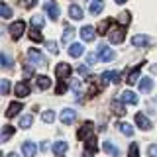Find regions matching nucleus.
Masks as SVG:
<instances>
[{
    "label": "nucleus",
    "instance_id": "f257e3e1",
    "mask_svg": "<svg viewBox=\"0 0 157 157\" xmlns=\"http://www.w3.org/2000/svg\"><path fill=\"white\" fill-rule=\"evenodd\" d=\"M28 57H29V61L33 63V65H37V67H43V65H47V61H45V57L41 55V53L37 51V49H28Z\"/></svg>",
    "mask_w": 157,
    "mask_h": 157
},
{
    "label": "nucleus",
    "instance_id": "f03ea898",
    "mask_svg": "<svg viewBox=\"0 0 157 157\" xmlns=\"http://www.w3.org/2000/svg\"><path fill=\"white\" fill-rule=\"evenodd\" d=\"M61 124L63 126H71L73 122L77 120V112L73 110V108H65V110H61Z\"/></svg>",
    "mask_w": 157,
    "mask_h": 157
},
{
    "label": "nucleus",
    "instance_id": "7ed1b4c3",
    "mask_svg": "<svg viewBox=\"0 0 157 157\" xmlns=\"http://www.w3.org/2000/svg\"><path fill=\"white\" fill-rule=\"evenodd\" d=\"M108 37H110V43H122L124 37H126L124 28H112L110 32H108Z\"/></svg>",
    "mask_w": 157,
    "mask_h": 157
},
{
    "label": "nucleus",
    "instance_id": "20e7f679",
    "mask_svg": "<svg viewBox=\"0 0 157 157\" xmlns=\"http://www.w3.org/2000/svg\"><path fill=\"white\" fill-rule=\"evenodd\" d=\"M92 134H94V124H92V122H86L85 126L81 128V130H78V140H82V141H86L88 137H92Z\"/></svg>",
    "mask_w": 157,
    "mask_h": 157
},
{
    "label": "nucleus",
    "instance_id": "39448f33",
    "mask_svg": "<svg viewBox=\"0 0 157 157\" xmlns=\"http://www.w3.org/2000/svg\"><path fill=\"white\" fill-rule=\"evenodd\" d=\"M22 153H24V157H36V153H37V145L33 144L32 140L24 141V144H22Z\"/></svg>",
    "mask_w": 157,
    "mask_h": 157
},
{
    "label": "nucleus",
    "instance_id": "423d86ee",
    "mask_svg": "<svg viewBox=\"0 0 157 157\" xmlns=\"http://www.w3.org/2000/svg\"><path fill=\"white\" fill-rule=\"evenodd\" d=\"M43 8H45V12H47V16H49V18H51V20H53V22H55V20L59 18V6H57V4H55V2H53V0H47V2H45V6H43Z\"/></svg>",
    "mask_w": 157,
    "mask_h": 157
},
{
    "label": "nucleus",
    "instance_id": "0eeeda50",
    "mask_svg": "<svg viewBox=\"0 0 157 157\" xmlns=\"http://www.w3.org/2000/svg\"><path fill=\"white\" fill-rule=\"evenodd\" d=\"M108 82L118 85V82H120V73H118V71H106V73H102V85H108Z\"/></svg>",
    "mask_w": 157,
    "mask_h": 157
},
{
    "label": "nucleus",
    "instance_id": "6e6552de",
    "mask_svg": "<svg viewBox=\"0 0 157 157\" xmlns=\"http://www.w3.org/2000/svg\"><path fill=\"white\" fill-rule=\"evenodd\" d=\"M24 28H26V24H24L22 20L14 22L12 26H10V33H12V37L14 39H20V37H22V33H24Z\"/></svg>",
    "mask_w": 157,
    "mask_h": 157
},
{
    "label": "nucleus",
    "instance_id": "1a4fd4ad",
    "mask_svg": "<svg viewBox=\"0 0 157 157\" xmlns=\"http://www.w3.org/2000/svg\"><path fill=\"white\" fill-rule=\"evenodd\" d=\"M55 73L59 78H69V75H71V67H69V63H59V65L55 67Z\"/></svg>",
    "mask_w": 157,
    "mask_h": 157
},
{
    "label": "nucleus",
    "instance_id": "9d476101",
    "mask_svg": "<svg viewBox=\"0 0 157 157\" xmlns=\"http://www.w3.org/2000/svg\"><path fill=\"white\" fill-rule=\"evenodd\" d=\"M98 51H100V59L104 63H110L112 59H114V51H112L110 47H106V45H100L98 47Z\"/></svg>",
    "mask_w": 157,
    "mask_h": 157
},
{
    "label": "nucleus",
    "instance_id": "9b49d317",
    "mask_svg": "<svg viewBox=\"0 0 157 157\" xmlns=\"http://www.w3.org/2000/svg\"><path fill=\"white\" fill-rule=\"evenodd\" d=\"M120 100L124 102V104H137V96L132 90H124L120 94Z\"/></svg>",
    "mask_w": 157,
    "mask_h": 157
},
{
    "label": "nucleus",
    "instance_id": "f8f14e48",
    "mask_svg": "<svg viewBox=\"0 0 157 157\" xmlns=\"http://www.w3.org/2000/svg\"><path fill=\"white\" fill-rule=\"evenodd\" d=\"M136 124L140 126L141 130H149V128H151V122H149V118H147L145 114H141V112H140V114H136Z\"/></svg>",
    "mask_w": 157,
    "mask_h": 157
},
{
    "label": "nucleus",
    "instance_id": "ddd939ff",
    "mask_svg": "<svg viewBox=\"0 0 157 157\" xmlns=\"http://www.w3.org/2000/svg\"><path fill=\"white\" fill-rule=\"evenodd\" d=\"M53 153L55 157H63L67 153V141H55L53 144Z\"/></svg>",
    "mask_w": 157,
    "mask_h": 157
},
{
    "label": "nucleus",
    "instance_id": "4468645a",
    "mask_svg": "<svg viewBox=\"0 0 157 157\" xmlns=\"http://www.w3.org/2000/svg\"><path fill=\"white\" fill-rule=\"evenodd\" d=\"M102 149H104V153L112 155V157H120V149L112 144V141H104V145H102Z\"/></svg>",
    "mask_w": 157,
    "mask_h": 157
},
{
    "label": "nucleus",
    "instance_id": "2eb2a0df",
    "mask_svg": "<svg viewBox=\"0 0 157 157\" xmlns=\"http://www.w3.org/2000/svg\"><path fill=\"white\" fill-rule=\"evenodd\" d=\"M69 55H71V57L85 55V45H82V43H73V45L69 47Z\"/></svg>",
    "mask_w": 157,
    "mask_h": 157
},
{
    "label": "nucleus",
    "instance_id": "dca6fc26",
    "mask_svg": "<svg viewBox=\"0 0 157 157\" xmlns=\"http://www.w3.org/2000/svg\"><path fill=\"white\" fill-rule=\"evenodd\" d=\"M14 90H16V96L20 98H26L29 94V86H28V82H18L16 86H14Z\"/></svg>",
    "mask_w": 157,
    "mask_h": 157
},
{
    "label": "nucleus",
    "instance_id": "f3484780",
    "mask_svg": "<svg viewBox=\"0 0 157 157\" xmlns=\"http://www.w3.org/2000/svg\"><path fill=\"white\" fill-rule=\"evenodd\" d=\"M22 102H12V104L8 106V110H6V118H14L16 114H20V110H22Z\"/></svg>",
    "mask_w": 157,
    "mask_h": 157
},
{
    "label": "nucleus",
    "instance_id": "a211bd4d",
    "mask_svg": "<svg viewBox=\"0 0 157 157\" xmlns=\"http://www.w3.org/2000/svg\"><path fill=\"white\" fill-rule=\"evenodd\" d=\"M92 16H96V14H100L102 10H104V0H94V2H90V6H88Z\"/></svg>",
    "mask_w": 157,
    "mask_h": 157
},
{
    "label": "nucleus",
    "instance_id": "6ab92c4d",
    "mask_svg": "<svg viewBox=\"0 0 157 157\" xmlns=\"http://www.w3.org/2000/svg\"><path fill=\"white\" fill-rule=\"evenodd\" d=\"M151 88H153V78H151V77H144L140 81V90L141 92H149Z\"/></svg>",
    "mask_w": 157,
    "mask_h": 157
},
{
    "label": "nucleus",
    "instance_id": "aec40b11",
    "mask_svg": "<svg viewBox=\"0 0 157 157\" xmlns=\"http://www.w3.org/2000/svg\"><path fill=\"white\" fill-rule=\"evenodd\" d=\"M81 37L85 39V41H92V39H94V28H92V26H85L81 29Z\"/></svg>",
    "mask_w": 157,
    "mask_h": 157
},
{
    "label": "nucleus",
    "instance_id": "412c9836",
    "mask_svg": "<svg viewBox=\"0 0 157 157\" xmlns=\"http://www.w3.org/2000/svg\"><path fill=\"white\" fill-rule=\"evenodd\" d=\"M132 43L136 47H145V45H149V37L147 36H134L132 37Z\"/></svg>",
    "mask_w": 157,
    "mask_h": 157
},
{
    "label": "nucleus",
    "instance_id": "4be33fe9",
    "mask_svg": "<svg viewBox=\"0 0 157 157\" xmlns=\"http://www.w3.org/2000/svg\"><path fill=\"white\" fill-rule=\"evenodd\" d=\"M12 134H14V128L10 126V124H6V126L2 128V136H0V141H2V144H6L10 137H12Z\"/></svg>",
    "mask_w": 157,
    "mask_h": 157
},
{
    "label": "nucleus",
    "instance_id": "5701e85b",
    "mask_svg": "<svg viewBox=\"0 0 157 157\" xmlns=\"http://www.w3.org/2000/svg\"><path fill=\"white\" fill-rule=\"evenodd\" d=\"M69 16L73 20H82V8L77 6V4H73V6L69 8Z\"/></svg>",
    "mask_w": 157,
    "mask_h": 157
},
{
    "label": "nucleus",
    "instance_id": "b1692460",
    "mask_svg": "<svg viewBox=\"0 0 157 157\" xmlns=\"http://www.w3.org/2000/svg\"><path fill=\"white\" fill-rule=\"evenodd\" d=\"M110 108L114 110V114H118V116L126 114V108H124V104H122V100H120V102H118V100H112V102H110Z\"/></svg>",
    "mask_w": 157,
    "mask_h": 157
},
{
    "label": "nucleus",
    "instance_id": "393cba45",
    "mask_svg": "<svg viewBox=\"0 0 157 157\" xmlns=\"http://www.w3.org/2000/svg\"><path fill=\"white\" fill-rule=\"evenodd\" d=\"M37 86L41 88V90H47V88L51 86V78H49L47 75H41V77H37Z\"/></svg>",
    "mask_w": 157,
    "mask_h": 157
},
{
    "label": "nucleus",
    "instance_id": "a878e982",
    "mask_svg": "<svg viewBox=\"0 0 157 157\" xmlns=\"http://www.w3.org/2000/svg\"><path fill=\"white\" fill-rule=\"evenodd\" d=\"M32 124H33V116H32V114H26V116H22V120H20V128L28 130V128H32Z\"/></svg>",
    "mask_w": 157,
    "mask_h": 157
},
{
    "label": "nucleus",
    "instance_id": "bb28decb",
    "mask_svg": "<svg viewBox=\"0 0 157 157\" xmlns=\"http://www.w3.org/2000/svg\"><path fill=\"white\" fill-rule=\"evenodd\" d=\"M118 128H120V132H122L124 136H134V128L128 124V122H120V124H118Z\"/></svg>",
    "mask_w": 157,
    "mask_h": 157
},
{
    "label": "nucleus",
    "instance_id": "cd10ccee",
    "mask_svg": "<svg viewBox=\"0 0 157 157\" xmlns=\"http://www.w3.org/2000/svg\"><path fill=\"white\" fill-rule=\"evenodd\" d=\"M73 36H75V29H73L71 26H65V33H63V43H69L73 39Z\"/></svg>",
    "mask_w": 157,
    "mask_h": 157
},
{
    "label": "nucleus",
    "instance_id": "c85d7f7f",
    "mask_svg": "<svg viewBox=\"0 0 157 157\" xmlns=\"http://www.w3.org/2000/svg\"><path fill=\"white\" fill-rule=\"evenodd\" d=\"M140 69L141 67H136L134 71L130 73V77H128V82H130V85H136V82H137V78H140Z\"/></svg>",
    "mask_w": 157,
    "mask_h": 157
},
{
    "label": "nucleus",
    "instance_id": "c756f323",
    "mask_svg": "<svg viewBox=\"0 0 157 157\" xmlns=\"http://www.w3.org/2000/svg\"><path fill=\"white\" fill-rule=\"evenodd\" d=\"M0 12H2V18H4V20L12 18V8H10L6 2H2V6H0Z\"/></svg>",
    "mask_w": 157,
    "mask_h": 157
},
{
    "label": "nucleus",
    "instance_id": "7c9ffc66",
    "mask_svg": "<svg viewBox=\"0 0 157 157\" xmlns=\"http://www.w3.org/2000/svg\"><path fill=\"white\" fill-rule=\"evenodd\" d=\"M29 39H32V41H36V43H39V41H43V36L39 33L37 28H33L32 32H29Z\"/></svg>",
    "mask_w": 157,
    "mask_h": 157
},
{
    "label": "nucleus",
    "instance_id": "2f4dec72",
    "mask_svg": "<svg viewBox=\"0 0 157 157\" xmlns=\"http://www.w3.org/2000/svg\"><path fill=\"white\" fill-rule=\"evenodd\" d=\"M41 120L45 122V124H51V122L55 120V114H53V110H45V112L41 114Z\"/></svg>",
    "mask_w": 157,
    "mask_h": 157
},
{
    "label": "nucleus",
    "instance_id": "473e14b6",
    "mask_svg": "<svg viewBox=\"0 0 157 157\" xmlns=\"http://www.w3.org/2000/svg\"><path fill=\"white\" fill-rule=\"evenodd\" d=\"M67 90V85H65V78H59L57 86H55V94H65Z\"/></svg>",
    "mask_w": 157,
    "mask_h": 157
},
{
    "label": "nucleus",
    "instance_id": "72a5a7b5",
    "mask_svg": "<svg viewBox=\"0 0 157 157\" xmlns=\"http://www.w3.org/2000/svg\"><path fill=\"white\" fill-rule=\"evenodd\" d=\"M108 26H110V20H102V22L98 24V33H100V36L108 33Z\"/></svg>",
    "mask_w": 157,
    "mask_h": 157
},
{
    "label": "nucleus",
    "instance_id": "f704fd0d",
    "mask_svg": "<svg viewBox=\"0 0 157 157\" xmlns=\"http://www.w3.org/2000/svg\"><path fill=\"white\" fill-rule=\"evenodd\" d=\"M33 73H36V69H33L32 65H24V78L33 77Z\"/></svg>",
    "mask_w": 157,
    "mask_h": 157
},
{
    "label": "nucleus",
    "instance_id": "c9c22d12",
    "mask_svg": "<svg viewBox=\"0 0 157 157\" xmlns=\"http://www.w3.org/2000/svg\"><path fill=\"white\" fill-rule=\"evenodd\" d=\"M0 90H2V94H8V90H10V81H8V78H2V82H0Z\"/></svg>",
    "mask_w": 157,
    "mask_h": 157
},
{
    "label": "nucleus",
    "instance_id": "e433bc0d",
    "mask_svg": "<svg viewBox=\"0 0 157 157\" xmlns=\"http://www.w3.org/2000/svg\"><path fill=\"white\" fill-rule=\"evenodd\" d=\"M118 22H120V24H126V26H128V24H130V12H122L120 16H118Z\"/></svg>",
    "mask_w": 157,
    "mask_h": 157
},
{
    "label": "nucleus",
    "instance_id": "4c0bfd02",
    "mask_svg": "<svg viewBox=\"0 0 157 157\" xmlns=\"http://www.w3.org/2000/svg\"><path fill=\"white\" fill-rule=\"evenodd\" d=\"M47 49H49V53H53V55H57V53H59V47H57L55 41H47Z\"/></svg>",
    "mask_w": 157,
    "mask_h": 157
},
{
    "label": "nucleus",
    "instance_id": "58836bf2",
    "mask_svg": "<svg viewBox=\"0 0 157 157\" xmlns=\"http://www.w3.org/2000/svg\"><path fill=\"white\" fill-rule=\"evenodd\" d=\"M0 59H2V67H4V69H10V67H12V61L8 59L6 53H2V57H0Z\"/></svg>",
    "mask_w": 157,
    "mask_h": 157
},
{
    "label": "nucleus",
    "instance_id": "ea45409f",
    "mask_svg": "<svg viewBox=\"0 0 157 157\" xmlns=\"http://www.w3.org/2000/svg\"><path fill=\"white\" fill-rule=\"evenodd\" d=\"M86 147H90V149H98V145H96V140H94V136H92V137H88V140H86Z\"/></svg>",
    "mask_w": 157,
    "mask_h": 157
},
{
    "label": "nucleus",
    "instance_id": "a19ab883",
    "mask_svg": "<svg viewBox=\"0 0 157 157\" xmlns=\"http://www.w3.org/2000/svg\"><path fill=\"white\" fill-rule=\"evenodd\" d=\"M32 24H33L36 28H41V26H43V18H41V16H33V18H32Z\"/></svg>",
    "mask_w": 157,
    "mask_h": 157
},
{
    "label": "nucleus",
    "instance_id": "79ce46f5",
    "mask_svg": "<svg viewBox=\"0 0 157 157\" xmlns=\"http://www.w3.org/2000/svg\"><path fill=\"white\" fill-rule=\"evenodd\" d=\"M36 4H37V0H24L22 6H24V8H33Z\"/></svg>",
    "mask_w": 157,
    "mask_h": 157
},
{
    "label": "nucleus",
    "instance_id": "37998d69",
    "mask_svg": "<svg viewBox=\"0 0 157 157\" xmlns=\"http://www.w3.org/2000/svg\"><path fill=\"white\" fill-rule=\"evenodd\" d=\"M137 153H140L137 151V144H132L130 145V157H137Z\"/></svg>",
    "mask_w": 157,
    "mask_h": 157
},
{
    "label": "nucleus",
    "instance_id": "c03bdc74",
    "mask_svg": "<svg viewBox=\"0 0 157 157\" xmlns=\"http://www.w3.org/2000/svg\"><path fill=\"white\" fill-rule=\"evenodd\" d=\"M94 61H96V55H94V53H88V55H86V63H88V65H94Z\"/></svg>",
    "mask_w": 157,
    "mask_h": 157
},
{
    "label": "nucleus",
    "instance_id": "a18cd8bd",
    "mask_svg": "<svg viewBox=\"0 0 157 157\" xmlns=\"http://www.w3.org/2000/svg\"><path fill=\"white\" fill-rule=\"evenodd\" d=\"M147 153H149L151 157H157V145L153 144V145H149V149H147Z\"/></svg>",
    "mask_w": 157,
    "mask_h": 157
},
{
    "label": "nucleus",
    "instance_id": "49530a36",
    "mask_svg": "<svg viewBox=\"0 0 157 157\" xmlns=\"http://www.w3.org/2000/svg\"><path fill=\"white\" fill-rule=\"evenodd\" d=\"M94 153H96L94 149H90V147H86V149H85V153H82V157H94Z\"/></svg>",
    "mask_w": 157,
    "mask_h": 157
},
{
    "label": "nucleus",
    "instance_id": "de8ad7c7",
    "mask_svg": "<svg viewBox=\"0 0 157 157\" xmlns=\"http://www.w3.org/2000/svg\"><path fill=\"white\" fill-rule=\"evenodd\" d=\"M78 88H81V81H73V90L78 92Z\"/></svg>",
    "mask_w": 157,
    "mask_h": 157
},
{
    "label": "nucleus",
    "instance_id": "09e8293b",
    "mask_svg": "<svg viewBox=\"0 0 157 157\" xmlns=\"http://www.w3.org/2000/svg\"><path fill=\"white\" fill-rule=\"evenodd\" d=\"M78 73H81V75H86V73H88V67H78Z\"/></svg>",
    "mask_w": 157,
    "mask_h": 157
},
{
    "label": "nucleus",
    "instance_id": "8fccbe9b",
    "mask_svg": "<svg viewBox=\"0 0 157 157\" xmlns=\"http://www.w3.org/2000/svg\"><path fill=\"white\" fill-rule=\"evenodd\" d=\"M47 147H49L47 141H43V144H41V151H47Z\"/></svg>",
    "mask_w": 157,
    "mask_h": 157
},
{
    "label": "nucleus",
    "instance_id": "3c124183",
    "mask_svg": "<svg viewBox=\"0 0 157 157\" xmlns=\"http://www.w3.org/2000/svg\"><path fill=\"white\" fill-rule=\"evenodd\" d=\"M116 2H118V4H124V2H126V0H116Z\"/></svg>",
    "mask_w": 157,
    "mask_h": 157
},
{
    "label": "nucleus",
    "instance_id": "603ef678",
    "mask_svg": "<svg viewBox=\"0 0 157 157\" xmlns=\"http://www.w3.org/2000/svg\"><path fill=\"white\" fill-rule=\"evenodd\" d=\"M8 157H18V155H16V153H10V155H8Z\"/></svg>",
    "mask_w": 157,
    "mask_h": 157
}]
</instances>
